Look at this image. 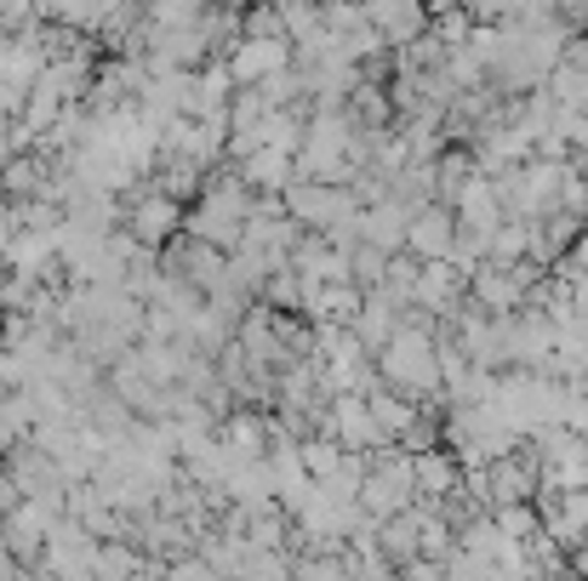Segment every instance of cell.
<instances>
[{
  "mask_svg": "<svg viewBox=\"0 0 588 581\" xmlns=\"http://www.w3.org/2000/svg\"><path fill=\"white\" fill-rule=\"evenodd\" d=\"M452 234H457V222L446 211H429V217L411 222V245L429 251V257H452Z\"/></svg>",
  "mask_w": 588,
  "mask_h": 581,
  "instance_id": "6da1fadb",
  "label": "cell"
},
{
  "mask_svg": "<svg viewBox=\"0 0 588 581\" xmlns=\"http://www.w3.org/2000/svg\"><path fill=\"white\" fill-rule=\"evenodd\" d=\"M577 570H588V553H577Z\"/></svg>",
  "mask_w": 588,
  "mask_h": 581,
  "instance_id": "7a4b0ae2",
  "label": "cell"
}]
</instances>
